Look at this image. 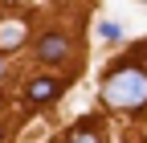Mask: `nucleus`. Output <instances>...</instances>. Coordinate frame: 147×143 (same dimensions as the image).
Here are the masks:
<instances>
[{"label": "nucleus", "mask_w": 147, "mask_h": 143, "mask_svg": "<svg viewBox=\"0 0 147 143\" xmlns=\"http://www.w3.org/2000/svg\"><path fill=\"white\" fill-rule=\"evenodd\" d=\"M102 98L110 106H143L147 102V69H119L102 82Z\"/></svg>", "instance_id": "nucleus-1"}, {"label": "nucleus", "mask_w": 147, "mask_h": 143, "mask_svg": "<svg viewBox=\"0 0 147 143\" xmlns=\"http://www.w3.org/2000/svg\"><path fill=\"white\" fill-rule=\"evenodd\" d=\"M65 53H69V37H65V33H45V37L37 41V57L49 61V65H53V61H61Z\"/></svg>", "instance_id": "nucleus-2"}, {"label": "nucleus", "mask_w": 147, "mask_h": 143, "mask_svg": "<svg viewBox=\"0 0 147 143\" xmlns=\"http://www.w3.org/2000/svg\"><path fill=\"white\" fill-rule=\"evenodd\" d=\"M57 94H61V82L57 78H37V82H29V90H25L29 102H49V98H57Z\"/></svg>", "instance_id": "nucleus-3"}, {"label": "nucleus", "mask_w": 147, "mask_h": 143, "mask_svg": "<svg viewBox=\"0 0 147 143\" xmlns=\"http://www.w3.org/2000/svg\"><path fill=\"white\" fill-rule=\"evenodd\" d=\"M65 143H102V135H98V119L78 123V131H69V135H65Z\"/></svg>", "instance_id": "nucleus-4"}, {"label": "nucleus", "mask_w": 147, "mask_h": 143, "mask_svg": "<svg viewBox=\"0 0 147 143\" xmlns=\"http://www.w3.org/2000/svg\"><path fill=\"white\" fill-rule=\"evenodd\" d=\"M98 37H102V41H119V37H123V29H119L115 21H98Z\"/></svg>", "instance_id": "nucleus-5"}, {"label": "nucleus", "mask_w": 147, "mask_h": 143, "mask_svg": "<svg viewBox=\"0 0 147 143\" xmlns=\"http://www.w3.org/2000/svg\"><path fill=\"white\" fill-rule=\"evenodd\" d=\"M0 74H4V57H0Z\"/></svg>", "instance_id": "nucleus-6"}]
</instances>
